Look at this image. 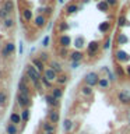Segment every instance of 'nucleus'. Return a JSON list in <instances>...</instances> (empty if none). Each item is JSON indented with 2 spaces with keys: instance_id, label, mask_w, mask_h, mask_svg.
<instances>
[{
  "instance_id": "1",
  "label": "nucleus",
  "mask_w": 130,
  "mask_h": 134,
  "mask_svg": "<svg viewBox=\"0 0 130 134\" xmlns=\"http://www.w3.org/2000/svg\"><path fill=\"white\" fill-rule=\"evenodd\" d=\"M24 73L28 75V78H29V81H31V84L41 81V78H42V73H39V71H38L35 67L31 64V63H28V64L25 66V71H24Z\"/></svg>"
},
{
  "instance_id": "2",
  "label": "nucleus",
  "mask_w": 130,
  "mask_h": 134,
  "mask_svg": "<svg viewBox=\"0 0 130 134\" xmlns=\"http://www.w3.org/2000/svg\"><path fill=\"white\" fill-rule=\"evenodd\" d=\"M17 105L23 109H27L32 105V98L31 95L27 94H21V92H17Z\"/></svg>"
},
{
  "instance_id": "3",
  "label": "nucleus",
  "mask_w": 130,
  "mask_h": 134,
  "mask_svg": "<svg viewBox=\"0 0 130 134\" xmlns=\"http://www.w3.org/2000/svg\"><path fill=\"white\" fill-rule=\"evenodd\" d=\"M99 75H98V73L96 71H90V73H87L85 75H84V84L85 85H90V87H96L98 85V81H99Z\"/></svg>"
},
{
  "instance_id": "4",
  "label": "nucleus",
  "mask_w": 130,
  "mask_h": 134,
  "mask_svg": "<svg viewBox=\"0 0 130 134\" xmlns=\"http://www.w3.org/2000/svg\"><path fill=\"white\" fill-rule=\"evenodd\" d=\"M101 48H102V45H101L98 41H91V42H88V43H87V48H85V49H87V56H88V57L96 56Z\"/></svg>"
},
{
  "instance_id": "5",
  "label": "nucleus",
  "mask_w": 130,
  "mask_h": 134,
  "mask_svg": "<svg viewBox=\"0 0 130 134\" xmlns=\"http://www.w3.org/2000/svg\"><path fill=\"white\" fill-rule=\"evenodd\" d=\"M115 60H116V63H120V64L127 63V62H130V54L124 49H117L115 52Z\"/></svg>"
},
{
  "instance_id": "6",
  "label": "nucleus",
  "mask_w": 130,
  "mask_h": 134,
  "mask_svg": "<svg viewBox=\"0 0 130 134\" xmlns=\"http://www.w3.org/2000/svg\"><path fill=\"white\" fill-rule=\"evenodd\" d=\"M57 45L60 46V48H70V46L73 45V39H71V36L67 35V34H60V35L57 36Z\"/></svg>"
},
{
  "instance_id": "7",
  "label": "nucleus",
  "mask_w": 130,
  "mask_h": 134,
  "mask_svg": "<svg viewBox=\"0 0 130 134\" xmlns=\"http://www.w3.org/2000/svg\"><path fill=\"white\" fill-rule=\"evenodd\" d=\"M81 8H83V6H80L77 3H69V4H66V7H64V13H66V15H74V14H77Z\"/></svg>"
},
{
  "instance_id": "8",
  "label": "nucleus",
  "mask_w": 130,
  "mask_h": 134,
  "mask_svg": "<svg viewBox=\"0 0 130 134\" xmlns=\"http://www.w3.org/2000/svg\"><path fill=\"white\" fill-rule=\"evenodd\" d=\"M34 25L36 28H45L48 24V17L45 14H36V17H34Z\"/></svg>"
},
{
  "instance_id": "9",
  "label": "nucleus",
  "mask_w": 130,
  "mask_h": 134,
  "mask_svg": "<svg viewBox=\"0 0 130 134\" xmlns=\"http://www.w3.org/2000/svg\"><path fill=\"white\" fill-rule=\"evenodd\" d=\"M45 102H46V105H48V106L53 108V109H59V108H60V100L55 98V96L50 94V92L45 95Z\"/></svg>"
},
{
  "instance_id": "10",
  "label": "nucleus",
  "mask_w": 130,
  "mask_h": 134,
  "mask_svg": "<svg viewBox=\"0 0 130 134\" xmlns=\"http://www.w3.org/2000/svg\"><path fill=\"white\" fill-rule=\"evenodd\" d=\"M48 120L53 124H57L60 121V113H59L57 109H53V108L49 109L48 110Z\"/></svg>"
},
{
  "instance_id": "11",
  "label": "nucleus",
  "mask_w": 130,
  "mask_h": 134,
  "mask_svg": "<svg viewBox=\"0 0 130 134\" xmlns=\"http://www.w3.org/2000/svg\"><path fill=\"white\" fill-rule=\"evenodd\" d=\"M73 46H74V49H77V50H83L84 48H87L85 38L81 36V35L75 36L74 39H73Z\"/></svg>"
},
{
  "instance_id": "12",
  "label": "nucleus",
  "mask_w": 130,
  "mask_h": 134,
  "mask_svg": "<svg viewBox=\"0 0 130 134\" xmlns=\"http://www.w3.org/2000/svg\"><path fill=\"white\" fill-rule=\"evenodd\" d=\"M70 62H78V63H81L84 60V53H83V50H77V49H74V50H70Z\"/></svg>"
},
{
  "instance_id": "13",
  "label": "nucleus",
  "mask_w": 130,
  "mask_h": 134,
  "mask_svg": "<svg viewBox=\"0 0 130 134\" xmlns=\"http://www.w3.org/2000/svg\"><path fill=\"white\" fill-rule=\"evenodd\" d=\"M117 100H119V103L122 105H130V92L129 91H120L119 94H117Z\"/></svg>"
},
{
  "instance_id": "14",
  "label": "nucleus",
  "mask_w": 130,
  "mask_h": 134,
  "mask_svg": "<svg viewBox=\"0 0 130 134\" xmlns=\"http://www.w3.org/2000/svg\"><path fill=\"white\" fill-rule=\"evenodd\" d=\"M31 64H32L34 67H35V69H36L38 71H39V73H42V74H44V71L46 70L45 63L42 62L39 57H32V59H31Z\"/></svg>"
},
{
  "instance_id": "15",
  "label": "nucleus",
  "mask_w": 130,
  "mask_h": 134,
  "mask_svg": "<svg viewBox=\"0 0 130 134\" xmlns=\"http://www.w3.org/2000/svg\"><path fill=\"white\" fill-rule=\"evenodd\" d=\"M111 29H112V23H111L109 20H105V21H102V23L98 24V31H99V34H108Z\"/></svg>"
},
{
  "instance_id": "16",
  "label": "nucleus",
  "mask_w": 130,
  "mask_h": 134,
  "mask_svg": "<svg viewBox=\"0 0 130 134\" xmlns=\"http://www.w3.org/2000/svg\"><path fill=\"white\" fill-rule=\"evenodd\" d=\"M42 75H44V77H46V78L49 80V81L55 82V81H56V78H57V75H59V74H57L53 69H50V67H46V70L44 71V74H42Z\"/></svg>"
},
{
  "instance_id": "17",
  "label": "nucleus",
  "mask_w": 130,
  "mask_h": 134,
  "mask_svg": "<svg viewBox=\"0 0 130 134\" xmlns=\"http://www.w3.org/2000/svg\"><path fill=\"white\" fill-rule=\"evenodd\" d=\"M21 15H23L24 21H27V23H31L34 21V13L29 7H24L23 10H21Z\"/></svg>"
},
{
  "instance_id": "18",
  "label": "nucleus",
  "mask_w": 130,
  "mask_h": 134,
  "mask_svg": "<svg viewBox=\"0 0 130 134\" xmlns=\"http://www.w3.org/2000/svg\"><path fill=\"white\" fill-rule=\"evenodd\" d=\"M41 129H42V131H46V133H55L56 131V124H53L49 120H46L41 124Z\"/></svg>"
},
{
  "instance_id": "19",
  "label": "nucleus",
  "mask_w": 130,
  "mask_h": 134,
  "mask_svg": "<svg viewBox=\"0 0 130 134\" xmlns=\"http://www.w3.org/2000/svg\"><path fill=\"white\" fill-rule=\"evenodd\" d=\"M101 70L104 71L105 74H106V77H108V80L111 82H115L116 80H117V75L115 74V71H112L111 69H109V67H106V66H104V67H101Z\"/></svg>"
},
{
  "instance_id": "20",
  "label": "nucleus",
  "mask_w": 130,
  "mask_h": 134,
  "mask_svg": "<svg viewBox=\"0 0 130 134\" xmlns=\"http://www.w3.org/2000/svg\"><path fill=\"white\" fill-rule=\"evenodd\" d=\"M50 94H52L56 99L60 100L63 98V94H64V90H63V87H59V85H55L52 90H50Z\"/></svg>"
},
{
  "instance_id": "21",
  "label": "nucleus",
  "mask_w": 130,
  "mask_h": 134,
  "mask_svg": "<svg viewBox=\"0 0 130 134\" xmlns=\"http://www.w3.org/2000/svg\"><path fill=\"white\" fill-rule=\"evenodd\" d=\"M18 92H21V94L31 95V88H29L28 82H25V81H23V80H20V81H18Z\"/></svg>"
},
{
  "instance_id": "22",
  "label": "nucleus",
  "mask_w": 130,
  "mask_h": 134,
  "mask_svg": "<svg viewBox=\"0 0 130 134\" xmlns=\"http://www.w3.org/2000/svg\"><path fill=\"white\" fill-rule=\"evenodd\" d=\"M96 10L101 13H109L111 11V6L105 0H99V2H96Z\"/></svg>"
},
{
  "instance_id": "23",
  "label": "nucleus",
  "mask_w": 130,
  "mask_h": 134,
  "mask_svg": "<svg viewBox=\"0 0 130 134\" xmlns=\"http://www.w3.org/2000/svg\"><path fill=\"white\" fill-rule=\"evenodd\" d=\"M129 43V36L126 35L124 32H119L116 36V45L119 46H123V45H127Z\"/></svg>"
},
{
  "instance_id": "24",
  "label": "nucleus",
  "mask_w": 130,
  "mask_h": 134,
  "mask_svg": "<svg viewBox=\"0 0 130 134\" xmlns=\"http://www.w3.org/2000/svg\"><path fill=\"white\" fill-rule=\"evenodd\" d=\"M69 75L67 74H64V73H62V74H59L57 75V78H56V85H59V87H63V85H66L67 82H69Z\"/></svg>"
},
{
  "instance_id": "25",
  "label": "nucleus",
  "mask_w": 130,
  "mask_h": 134,
  "mask_svg": "<svg viewBox=\"0 0 130 134\" xmlns=\"http://www.w3.org/2000/svg\"><path fill=\"white\" fill-rule=\"evenodd\" d=\"M115 74L117 75V78H124L126 77V69L120 63H116L115 64Z\"/></svg>"
},
{
  "instance_id": "26",
  "label": "nucleus",
  "mask_w": 130,
  "mask_h": 134,
  "mask_svg": "<svg viewBox=\"0 0 130 134\" xmlns=\"http://www.w3.org/2000/svg\"><path fill=\"white\" fill-rule=\"evenodd\" d=\"M96 87H98L99 90H109V87H111V81L108 80V77H101Z\"/></svg>"
},
{
  "instance_id": "27",
  "label": "nucleus",
  "mask_w": 130,
  "mask_h": 134,
  "mask_svg": "<svg viewBox=\"0 0 130 134\" xmlns=\"http://www.w3.org/2000/svg\"><path fill=\"white\" fill-rule=\"evenodd\" d=\"M49 67H50V69H53L57 74L63 73V66H62V63H59L57 60H50L49 62Z\"/></svg>"
},
{
  "instance_id": "28",
  "label": "nucleus",
  "mask_w": 130,
  "mask_h": 134,
  "mask_svg": "<svg viewBox=\"0 0 130 134\" xmlns=\"http://www.w3.org/2000/svg\"><path fill=\"white\" fill-rule=\"evenodd\" d=\"M2 7L8 13V14H11V13L14 11V8H15V4H14V2H13V0H4Z\"/></svg>"
},
{
  "instance_id": "29",
  "label": "nucleus",
  "mask_w": 130,
  "mask_h": 134,
  "mask_svg": "<svg viewBox=\"0 0 130 134\" xmlns=\"http://www.w3.org/2000/svg\"><path fill=\"white\" fill-rule=\"evenodd\" d=\"M69 29H70V24L67 23V21H64V20L57 24V32L59 34H66Z\"/></svg>"
},
{
  "instance_id": "30",
  "label": "nucleus",
  "mask_w": 130,
  "mask_h": 134,
  "mask_svg": "<svg viewBox=\"0 0 130 134\" xmlns=\"http://www.w3.org/2000/svg\"><path fill=\"white\" fill-rule=\"evenodd\" d=\"M80 92H81L83 96H87V98H88V96H92V94H94V88L84 84V85L80 88Z\"/></svg>"
},
{
  "instance_id": "31",
  "label": "nucleus",
  "mask_w": 130,
  "mask_h": 134,
  "mask_svg": "<svg viewBox=\"0 0 130 134\" xmlns=\"http://www.w3.org/2000/svg\"><path fill=\"white\" fill-rule=\"evenodd\" d=\"M62 124H63V130H64V133H70L71 130L74 129V121L71 119H64Z\"/></svg>"
},
{
  "instance_id": "32",
  "label": "nucleus",
  "mask_w": 130,
  "mask_h": 134,
  "mask_svg": "<svg viewBox=\"0 0 130 134\" xmlns=\"http://www.w3.org/2000/svg\"><path fill=\"white\" fill-rule=\"evenodd\" d=\"M116 25H117L119 28H124L126 25H129V20L126 18V15H124V14H120L119 17H117Z\"/></svg>"
},
{
  "instance_id": "33",
  "label": "nucleus",
  "mask_w": 130,
  "mask_h": 134,
  "mask_svg": "<svg viewBox=\"0 0 130 134\" xmlns=\"http://www.w3.org/2000/svg\"><path fill=\"white\" fill-rule=\"evenodd\" d=\"M57 56L60 59H69V56H70L69 48H60V46H59L57 48Z\"/></svg>"
},
{
  "instance_id": "34",
  "label": "nucleus",
  "mask_w": 130,
  "mask_h": 134,
  "mask_svg": "<svg viewBox=\"0 0 130 134\" xmlns=\"http://www.w3.org/2000/svg\"><path fill=\"white\" fill-rule=\"evenodd\" d=\"M10 121L11 123H14L18 126L20 123H23V119H21V115L20 113H17V112H13L11 115H10Z\"/></svg>"
},
{
  "instance_id": "35",
  "label": "nucleus",
  "mask_w": 130,
  "mask_h": 134,
  "mask_svg": "<svg viewBox=\"0 0 130 134\" xmlns=\"http://www.w3.org/2000/svg\"><path fill=\"white\" fill-rule=\"evenodd\" d=\"M4 50H6L10 56H11V54H14L15 53V43H14V42H7V43L4 45Z\"/></svg>"
},
{
  "instance_id": "36",
  "label": "nucleus",
  "mask_w": 130,
  "mask_h": 134,
  "mask_svg": "<svg viewBox=\"0 0 130 134\" xmlns=\"http://www.w3.org/2000/svg\"><path fill=\"white\" fill-rule=\"evenodd\" d=\"M6 131H7V134H18V129H17V124H14V123H8L7 126H6Z\"/></svg>"
},
{
  "instance_id": "37",
  "label": "nucleus",
  "mask_w": 130,
  "mask_h": 134,
  "mask_svg": "<svg viewBox=\"0 0 130 134\" xmlns=\"http://www.w3.org/2000/svg\"><path fill=\"white\" fill-rule=\"evenodd\" d=\"M14 25H15V21H14V18H11V17H8V18H6V20L3 21V27L6 28V29L14 28Z\"/></svg>"
},
{
  "instance_id": "38",
  "label": "nucleus",
  "mask_w": 130,
  "mask_h": 134,
  "mask_svg": "<svg viewBox=\"0 0 130 134\" xmlns=\"http://www.w3.org/2000/svg\"><path fill=\"white\" fill-rule=\"evenodd\" d=\"M20 115H21V119H23V123H27V121L29 120V116H31V110H29V108L23 109Z\"/></svg>"
},
{
  "instance_id": "39",
  "label": "nucleus",
  "mask_w": 130,
  "mask_h": 134,
  "mask_svg": "<svg viewBox=\"0 0 130 134\" xmlns=\"http://www.w3.org/2000/svg\"><path fill=\"white\" fill-rule=\"evenodd\" d=\"M7 100H8L7 92L4 91V90H0V106H6Z\"/></svg>"
},
{
  "instance_id": "40",
  "label": "nucleus",
  "mask_w": 130,
  "mask_h": 134,
  "mask_svg": "<svg viewBox=\"0 0 130 134\" xmlns=\"http://www.w3.org/2000/svg\"><path fill=\"white\" fill-rule=\"evenodd\" d=\"M41 82H42V85H44V88H46V90H52V88L55 87L53 82L49 81L46 77H44V75H42V78H41Z\"/></svg>"
},
{
  "instance_id": "41",
  "label": "nucleus",
  "mask_w": 130,
  "mask_h": 134,
  "mask_svg": "<svg viewBox=\"0 0 130 134\" xmlns=\"http://www.w3.org/2000/svg\"><path fill=\"white\" fill-rule=\"evenodd\" d=\"M112 48V36H106V39H105L104 45H102V49L104 50H109Z\"/></svg>"
},
{
  "instance_id": "42",
  "label": "nucleus",
  "mask_w": 130,
  "mask_h": 134,
  "mask_svg": "<svg viewBox=\"0 0 130 134\" xmlns=\"http://www.w3.org/2000/svg\"><path fill=\"white\" fill-rule=\"evenodd\" d=\"M44 14L46 17H50V15L53 14V7L52 6H45L44 7Z\"/></svg>"
},
{
  "instance_id": "43",
  "label": "nucleus",
  "mask_w": 130,
  "mask_h": 134,
  "mask_svg": "<svg viewBox=\"0 0 130 134\" xmlns=\"http://www.w3.org/2000/svg\"><path fill=\"white\" fill-rule=\"evenodd\" d=\"M8 17H10V14H8V13L4 10L3 7H0V20H6V18H8Z\"/></svg>"
},
{
  "instance_id": "44",
  "label": "nucleus",
  "mask_w": 130,
  "mask_h": 134,
  "mask_svg": "<svg viewBox=\"0 0 130 134\" xmlns=\"http://www.w3.org/2000/svg\"><path fill=\"white\" fill-rule=\"evenodd\" d=\"M38 57H39V59H41V60L44 62V63H46V62L49 60V53H48V52H41Z\"/></svg>"
},
{
  "instance_id": "45",
  "label": "nucleus",
  "mask_w": 130,
  "mask_h": 134,
  "mask_svg": "<svg viewBox=\"0 0 130 134\" xmlns=\"http://www.w3.org/2000/svg\"><path fill=\"white\" fill-rule=\"evenodd\" d=\"M49 45H50V36L46 35V36H44V39H42V46H44V48H48Z\"/></svg>"
},
{
  "instance_id": "46",
  "label": "nucleus",
  "mask_w": 130,
  "mask_h": 134,
  "mask_svg": "<svg viewBox=\"0 0 130 134\" xmlns=\"http://www.w3.org/2000/svg\"><path fill=\"white\" fill-rule=\"evenodd\" d=\"M78 66H80L78 62H70V69H71V70H77Z\"/></svg>"
},
{
  "instance_id": "47",
  "label": "nucleus",
  "mask_w": 130,
  "mask_h": 134,
  "mask_svg": "<svg viewBox=\"0 0 130 134\" xmlns=\"http://www.w3.org/2000/svg\"><path fill=\"white\" fill-rule=\"evenodd\" d=\"M105 2H106L111 7H116V6H117V2H119V0H105Z\"/></svg>"
},
{
  "instance_id": "48",
  "label": "nucleus",
  "mask_w": 130,
  "mask_h": 134,
  "mask_svg": "<svg viewBox=\"0 0 130 134\" xmlns=\"http://www.w3.org/2000/svg\"><path fill=\"white\" fill-rule=\"evenodd\" d=\"M124 69H126V75H127V77H130V64L126 66Z\"/></svg>"
},
{
  "instance_id": "49",
  "label": "nucleus",
  "mask_w": 130,
  "mask_h": 134,
  "mask_svg": "<svg viewBox=\"0 0 130 134\" xmlns=\"http://www.w3.org/2000/svg\"><path fill=\"white\" fill-rule=\"evenodd\" d=\"M23 42H20V48H18V52H20V54H23Z\"/></svg>"
},
{
  "instance_id": "50",
  "label": "nucleus",
  "mask_w": 130,
  "mask_h": 134,
  "mask_svg": "<svg viewBox=\"0 0 130 134\" xmlns=\"http://www.w3.org/2000/svg\"><path fill=\"white\" fill-rule=\"evenodd\" d=\"M90 2H91V0H83V3H84V4H88Z\"/></svg>"
},
{
  "instance_id": "51",
  "label": "nucleus",
  "mask_w": 130,
  "mask_h": 134,
  "mask_svg": "<svg viewBox=\"0 0 130 134\" xmlns=\"http://www.w3.org/2000/svg\"><path fill=\"white\" fill-rule=\"evenodd\" d=\"M41 134H55V133H46V131H42Z\"/></svg>"
},
{
  "instance_id": "52",
  "label": "nucleus",
  "mask_w": 130,
  "mask_h": 134,
  "mask_svg": "<svg viewBox=\"0 0 130 134\" xmlns=\"http://www.w3.org/2000/svg\"><path fill=\"white\" fill-rule=\"evenodd\" d=\"M57 2L60 3V4H63V3H64V0H57Z\"/></svg>"
},
{
  "instance_id": "53",
  "label": "nucleus",
  "mask_w": 130,
  "mask_h": 134,
  "mask_svg": "<svg viewBox=\"0 0 130 134\" xmlns=\"http://www.w3.org/2000/svg\"><path fill=\"white\" fill-rule=\"evenodd\" d=\"M129 124H130V117H129Z\"/></svg>"
},
{
  "instance_id": "54",
  "label": "nucleus",
  "mask_w": 130,
  "mask_h": 134,
  "mask_svg": "<svg viewBox=\"0 0 130 134\" xmlns=\"http://www.w3.org/2000/svg\"><path fill=\"white\" fill-rule=\"evenodd\" d=\"M20 2H24V0H20Z\"/></svg>"
},
{
  "instance_id": "55",
  "label": "nucleus",
  "mask_w": 130,
  "mask_h": 134,
  "mask_svg": "<svg viewBox=\"0 0 130 134\" xmlns=\"http://www.w3.org/2000/svg\"><path fill=\"white\" fill-rule=\"evenodd\" d=\"M95 2H99V0H95Z\"/></svg>"
},
{
  "instance_id": "56",
  "label": "nucleus",
  "mask_w": 130,
  "mask_h": 134,
  "mask_svg": "<svg viewBox=\"0 0 130 134\" xmlns=\"http://www.w3.org/2000/svg\"><path fill=\"white\" fill-rule=\"evenodd\" d=\"M52 2H53V0H52Z\"/></svg>"
}]
</instances>
